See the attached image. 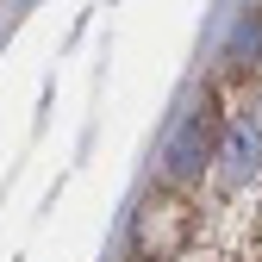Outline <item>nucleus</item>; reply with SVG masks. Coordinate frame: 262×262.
I'll return each mask as SVG.
<instances>
[{
	"mask_svg": "<svg viewBox=\"0 0 262 262\" xmlns=\"http://www.w3.org/2000/svg\"><path fill=\"white\" fill-rule=\"evenodd\" d=\"M187 237H193V212L175 200V193H156V200H144V212H138V244H144L150 262L181 256Z\"/></svg>",
	"mask_w": 262,
	"mask_h": 262,
	"instance_id": "2",
	"label": "nucleus"
},
{
	"mask_svg": "<svg viewBox=\"0 0 262 262\" xmlns=\"http://www.w3.org/2000/svg\"><path fill=\"white\" fill-rule=\"evenodd\" d=\"M212 144H219V113H212V100H200V106L175 125L169 150H162V181H169V187L193 181V175L212 162Z\"/></svg>",
	"mask_w": 262,
	"mask_h": 262,
	"instance_id": "1",
	"label": "nucleus"
}]
</instances>
